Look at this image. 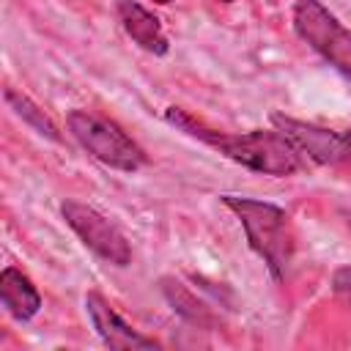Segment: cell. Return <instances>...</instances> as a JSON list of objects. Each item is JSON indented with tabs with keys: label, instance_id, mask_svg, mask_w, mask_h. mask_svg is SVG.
Listing matches in <instances>:
<instances>
[{
	"label": "cell",
	"instance_id": "obj_14",
	"mask_svg": "<svg viewBox=\"0 0 351 351\" xmlns=\"http://www.w3.org/2000/svg\"><path fill=\"white\" fill-rule=\"evenodd\" d=\"M214 3H230V0H214Z\"/></svg>",
	"mask_w": 351,
	"mask_h": 351
},
{
	"label": "cell",
	"instance_id": "obj_5",
	"mask_svg": "<svg viewBox=\"0 0 351 351\" xmlns=\"http://www.w3.org/2000/svg\"><path fill=\"white\" fill-rule=\"evenodd\" d=\"M60 214H63L66 225L80 236V241L93 255H99L101 261H107L112 266L132 263V244L126 241L121 228L115 222H110L104 214H99L93 206H85L77 200H63Z\"/></svg>",
	"mask_w": 351,
	"mask_h": 351
},
{
	"label": "cell",
	"instance_id": "obj_9",
	"mask_svg": "<svg viewBox=\"0 0 351 351\" xmlns=\"http://www.w3.org/2000/svg\"><path fill=\"white\" fill-rule=\"evenodd\" d=\"M0 302L16 321H30L41 310V293L33 280L16 266H5L0 271Z\"/></svg>",
	"mask_w": 351,
	"mask_h": 351
},
{
	"label": "cell",
	"instance_id": "obj_8",
	"mask_svg": "<svg viewBox=\"0 0 351 351\" xmlns=\"http://www.w3.org/2000/svg\"><path fill=\"white\" fill-rule=\"evenodd\" d=\"M115 11H118L121 27L140 49H145L151 55H167V49H170L167 36L162 30V22L151 11H145L134 0H115Z\"/></svg>",
	"mask_w": 351,
	"mask_h": 351
},
{
	"label": "cell",
	"instance_id": "obj_1",
	"mask_svg": "<svg viewBox=\"0 0 351 351\" xmlns=\"http://www.w3.org/2000/svg\"><path fill=\"white\" fill-rule=\"evenodd\" d=\"M165 121L176 129H181L184 134L217 148L230 162H239L241 167L263 173V176L282 178V176H293L307 167V159L302 156V151L280 129H252V132H241V134H225V132L203 126L181 107H167Z\"/></svg>",
	"mask_w": 351,
	"mask_h": 351
},
{
	"label": "cell",
	"instance_id": "obj_11",
	"mask_svg": "<svg viewBox=\"0 0 351 351\" xmlns=\"http://www.w3.org/2000/svg\"><path fill=\"white\" fill-rule=\"evenodd\" d=\"M3 96H5V104H8L27 126H33L41 137H47V140H52V143H60V140H63L60 132H58V126L49 121V115H44V110H41L33 99H27L25 93H19L16 88H5Z\"/></svg>",
	"mask_w": 351,
	"mask_h": 351
},
{
	"label": "cell",
	"instance_id": "obj_7",
	"mask_svg": "<svg viewBox=\"0 0 351 351\" xmlns=\"http://www.w3.org/2000/svg\"><path fill=\"white\" fill-rule=\"evenodd\" d=\"M85 310H88L90 324H93V329L104 346H110L115 351H154V348H159V343L154 337H145L137 329H132L101 293L88 291L85 293Z\"/></svg>",
	"mask_w": 351,
	"mask_h": 351
},
{
	"label": "cell",
	"instance_id": "obj_10",
	"mask_svg": "<svg viewBox=\"0 0 351 351\" xmlns=\"http://www.w3.org/2000/svg\"><path fill=\"white\" fill-rule=\"evenodd\" d=\"M162 293H165V299L170 302L173 313L181 315L186 324H195V326H203V329H211V326H214V318H211L208 307H206L200 299H195L178 280L165 277V280H162Z\"/></svg>",
	"mask_w": 351,
	"mask_h": 351
},
{
	"label": "cell",
	"instance_id": "obj_15",
	"mask_svg": "<svg viewBox=\"0 0 351 351\" xmlns=\"http://www.w3.org/2000/svg\"><path fill=\"white\" fill-rule=\"evenodd\" d=\"M348 225H351V214H348Z\"/></svg>",
	"mask_w": 351,
	"mask_h": 351
},
{
	"label": "cell",
	"instance_id": "obj_6",
	"mask_svg": "<svg viewBox=\"0 0 351 351\" xmlns=\"http://www.w3.org/2000/svg\"><path fill=\"white\" fill-rule=\"evenodd\" d=\"M271 123L302 151L304 159H310L315 165L351 162V129L335 132V129H326L318 123L296 121V118L282 115V112H271Z\"/></svg>",
	"mask_w": 351,
	"mask_h": 351
},
{
	"label": "cell",
	"instance_id": "obj_13",
	"mask_svg": "<svg viewBox=\"0 0 351 351\" xmlns=\"http://www.w3.org/2000/svg\"><path fill=\"white\" fill-rule=\"evenodd\" d=\"M154 3H162V5H165V3H170V0H154Z\"/></svg>",
	"mask_w": 351,
	"mask_h": 351
},
{
	"label": "cell",
	"instance_id": "obj_4",
	"mask_svg": "<svg viewBox=\"0 0 351 351\" xmlns=\"http://www.w3.org/2000/svg\"><path fill=\"white\" fill-rule=\"evenodd\" d=\"M293 30L310 49H315L351 82V30H346L321 0H296Z\"/></svg>",
	"mask_w": 351,
	"mask_h": 351
},
{
	"label": "cell",
	"instance_id": "obj_12",
	"mask_svg": "<svg viewBox=\"0 0 351 351\" xmlns=\"http://www.w3.org/2000/svg\"><path fill=\"white\" fill-rule=\"evenodd\" d=\"M332 291L343 299L351 302V266H340L335 274H332Z\"/></svg>",
	"mask_w": 351,
	"mask_h": 351
},
{
	"label": "cell",
	"instance_id": "obj_3",
	"mask_svg": "<svg viewBox=\"0 0 351 351\" xmlns=\"http://www.w3.org/2000/svg\"><path fill=\"white\" fill-rule=\"evenodd\" d=\"M66 126L71 137L101 165L134 173L148 165V154L110 118L93 112V110H71L66 115Z\"/></svg>",
	"mask_w": 351,
	"mask_h": 351
},
{
	"label": "cell",
	"instance_id": "obj_2",
	"mask_svg": "<svg viewBox=\"0 0 351 351\" xmlns=\"http://www.w3.org/2000/svg\"><path fill=\"white\" fill-rule=\"evenodd\" d=\"M219 200L239 217L250 250L266 263L271 280L280 282L293 255V230L288 211L244 195H219Z\"/></svg>",
	"mask_w": 351,
	"mask_h": 351
}]
</instances>
